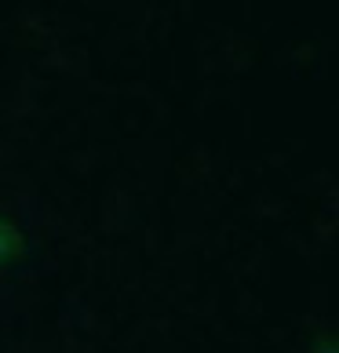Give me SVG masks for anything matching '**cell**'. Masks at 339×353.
Here are the masks:
<instances>
[{
    "label": "cell",
    "instance_id": "1",
    "mask_svg": "<svg viewBox=\"0 0 339 353\" xmlns=\"http://www.w3.org/2000/svg\"><path fill=\"white\" fill-rule=\"evenodd\" d=\"M26 259V233L4 208H0V273L19 266Z\"/></svg>",
    "mask_w": 339,
    "mask_h": 353
},
{
    "label": "cell",
    "instance_id": "2",
    "mask_svg": "<svg viewBox=\"0 0 339 353\" xmlns=\"http://www.w3.org/2000/svg\"><path fill=\"white\" fill-rule=\"evenodd\" d=\"M307 353H339V335H329V339H321V343H314Z\"/></svg>",
    "mask_w": 339,
    "mask_h": 353
}]
</instances>
